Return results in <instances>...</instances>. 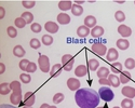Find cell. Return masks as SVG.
Wrapping results in <instances>:
<instances>
[{
	"mask_svg": "<svg viewBox=\"0 0 135 108\" xmlns=\"http://www.w3.org/2000/svg\"><path fill=\"white\" fill-rule=\"evenodd\" d=\"M75 100L80 108H96L100 102V96L93 89L83 88L76 91Z\"/></svg>",
	"mask_w": 135,
	"mask_h": 108,
	"instance_id": "1",
	"label": "cell"
},
{
	"mask_svg": "<svg viewBox=\"0 0 135 108\" xmlns=\"http://www.w3.org/2000/svg\"><path fill=\"white\" fill-rule=\"evenodd\" d=\"M98 94L100 96V100H103L105 102H111L115 97L114 92H112L108 86H102V88L98 90Z\"/></svg>",
	"mask_w": 135,
	"mask_h": 108,
	"instance_id": "2",
	"label": "cell"
},
{
	"mask_svg": "<svg viewBox=\"0 0 135 108\" xmlns=\"http://www.w3.org/2000/svg\"><path fill=\"white\" fill-rule=\"evenodd\" d=\"M75 64V58L70 54H65L62 57V66L65 71H70Z\"/></svg>",
	"mask_w": 135,
	"mask_h": 108,
	"instance_id": "3",
	"label": "cell"
},
{
	"mask_svg": "<svg viewBox=\"0 0 135 108\" xmlns=\"http://www.w3.org/2000/svg\"><path fill=\"white\" fill-rule=\"evenodd\" d=\"M38 66L42 72H50V61L47 55H40L38 58Z\"/></svg>",
	"mask_w": 135,
	"mask_h": 108,
	"instance_id": "4",
	"label": "cell"
},
{
	"mask_svg": "<svg viewBox=\"0 0 135 108\" xmlns=\"http://www.w3.org/2000/svg\"><path fill=\"white\" fill-rule=\"evenodd\" d=\"M91 49H92V52L94 54H96V55H98V56H104V55H106L107 52H108L106 46L104 45V43H100V42L93 43Z\"/></svg>",
	"mask_w": 135,
	"mask_h": 108,
	"instance_id": "5",
	"label": "cell"
},
{
	"mask_svg": "<svg viewBox=\"0 0 135 108\" xmlns=\"http://www.w3.org/2000/svg\"><path fill=\"white\" fill-rule=\"evenodd\" d=\"M36 101V95L33 92H26V94L24 95V106H28L31 107L33 104H35Z\"/></svg>",
	"mask_w": 135,
	"mask_h": 108,
	"instance_id": "6",
	"label": "cell"
},
{
	"mask_svg": "<svg viewBox=\"0 0 135 108\" xmlns=\"http://www.w3.org/2000/svg\"><path fill=\"white\" fill-rule=\"evenodd\" d=\"M67 86L70 91H78L80 89V81L77 78H69L67 80Z\"/></svg>",
	"mask_w": 135,
	"mask_h": 108,
	"instance_id": "7",
	"label": "cell"
},
{
	"mask_svg": "<svg viewBox=\"0 0 135 108\" xmlns=\"http://www.w3.org/2000/svg\"><path fill=\"white\" fill-rule=\"evenodd\" d=\"M121 93L123 96H126L127 99H133V97H135V89L132 88V86H123V89L121 90Z\"/></svg>",
	"mask_w": 135,
	"mask_h": 108,
	"instance_id": "8",
	"label": "cell"
},
{
	"mask_svg": "<svg viewBox=\"0 0 135 108\" xmlns=\"http://www.w3.org/2000/svg\"><path fill=\"white\" fill-rule=\"evenodd\" d=\"M118 57H119V53L115 48H111L108 50V52L106 54V60L108 62H115L118 60Z\"/></svg>",
	"mask_w": 135,
	"mask_h": 108,
	"instance_id": "9",
	"label": "cell"
},
{
	"mask_svg": "<svg viewBox=\"0 0 135 108\" xmlns=\"http://www.w3.org/2000/svg\"><path fill=\"white\" fill-rule=\"evenodd\" d=\"M118 32L119 34L123 37V38H128V37H130L131 35H132V30H131V28L129 27V26H127V25H120L119 27H118Z\"/></svg>",
	"mask_w": 135,
	"mask_h": 108,
	"instance_id": "10",
	"label": "cell"
},
{
	"mask_svg": "<svg viewBox=\"0 0 135 108\" xmlns=\"http://www.w3.org/2000/svg\"><path fill=\"white\" fill-rule=\"evenodd\" d=\"M44 28H46V30L48 32H50V34H56V32L59 31V25L51 21L47 22V23L44 24Z\"/></svg>",
	"mask_w": 135,
	"mask_h": 108,
	"instance_id": "11",
	"label": "cell"
},
{
	"mask_svg": "<svg viewBox=\"0 0 135 108\" xmlns=\"http://www.w3.org/2000/svg\"><path fill=\"white\" fill-rule=\"evenodd\" d=\"M62 70H63V66L61 64H55L52 66L51 68V71H50V75L52 78H56L62 73Z\"/></svg>",
	"mask_w": 135,
	"mask_h": 108,
	"instance_id": "12",
	"label": "cell"
},
{
	"mask_svg": "<svg viewBox=\"0 0 135 108\" xmlns=\"http://www.w3.org/2000/svg\"><path fill=\"white\" fill-rule=\"evenodd\" d=\"M22 99H23V95H22V92H13L10 96V101L13 105H18L22 102Z\"/></svg>",
	"mask_w": 135,
	"mask_h": 108,
	"instance_id": "13",
	"label": "cell"
},
{
	"mask_svg": "<svg viewBox=\"0 0 135 108\" xmlns=\"http://www.w3.org/2000/svg\"><path fill=\"white\" fill-rule=\"evenodd\" d=\"M89 34H91V30H90V28H88L86 26L82 25V26H79L77 29V35L79 36L80 38H85L89 36Z\"/></svg>",
	"mask_w": 135,
	"mask_h": 108,
	"instance_id": "14",
	"label": "cell"
},
{
	"mask_svg": "<svg viewBox=\"0 0 135 108\" xmlns=\"http://www.w3.org/2000/svg\"><path fill=\"white\" fill-rule=\"evenodd\" d=\"M84 26L88 28H94L96 26V18L93 15H88L84 18Z\"/></svg>",
	"mask_w": 135,
	"mask_h": 108,
	"instance_id": "15",
	"label": "cell"
},
{
	"mask_svg": "<svg viewBox=\"0 0 135 108\" xmlns=\"http://www.w3.org/2000/svg\"><path fill=\"white\" fill-rule=\"evenodd\" d=\"M57 22L62 25H67V24L70 23V16L68 14L62 12V13H60L57 15Z\"/></svg>",
	"mask_w": 135,
	"mask_h": 108,
	"instance_id": "16",
	"label": "cell"
},
{
	"mask_svg": "<svg viewBox=\"0 0 135 108\" xmlns=\"http://www.w3.org/2000/svg\"><path fill=\"white\" fill-rule=\"evenodd\" d=\"M74 3L69 0H62V1L59 2V8L62 11H67V10H71L73 9Z\"/></svg>",
	"mask_w": 135,
	"mask_h": 108,
	"instance_id": "17",
	"label": "cell"
},
{
	"mask_svg": "<svg viewBox=\"0 0 135 108\" xmlns=\"http://www.w3.org/2000/svg\"><path fill=\"white\" fill-rule=\"evenodd\" d=\"M91 35L94 38H100L104 35V28L102 26H95L91 29Z\"/></svg>",
	"mask_w": 135,
	"mask_h": 108,
	"instance_id": "18",
	"label": "cell"
},
{
	"mask_svg": "<svg viewBox=\"0 0 135 108\" xmlns=\"http://www.w3.org/2000/svg\"><path fill=\"white\" fill-rule=\"evenodd\" d=\"M86 73H88V67L84 66V65H79L75 69V75L77 77H84Z\"/></svg>",
	"mask_w": 135,
	"mask_h": 108,
	"instance_id": "19",
	"label": "cell"
},
{
	"mask_svg": "<svg viewBox=\"0 0 135 108\" xmlns=\"http://www.w3.org/2000/svg\"><path fill=\"white\" fill-rule=\"evenodd\" d=\"M129 47H130V42H129L127 39L122 38V39H118V40H117V48H118V49L124 51V50L129 49Z\"/></svg>",
	"mask_w": 135,
	"mask_h": 108,
	"instance_id": "20",
	"label": "cell"
},
{
	"mask_svg": "<svg viewBox=\"0 0 135 108\" xmlns=\"http://www.w3.org/2000/svg\"><path fill=\"white\" fill-rule=\"evenodd\" d=\"M97 77L98 78H107V77H109V69L107 68V67H99L98 69H97Z\"/></svg>",
	"mask_w": 135,
	"mask_h": 108,
	"instance_id": "21",
	"label": "cell"
},
{
	"mask_svg": "<svg viewBox=\"0 0 135 108\" xmlns=\"http://www.w3.org/2000/svg\"><path fill=\"white\" fill-rule=\"evenodd\" d=\"M120 82L123 83V84H126V83H129L131 81V75L129 71H122L120 73Z\"/></svg>",
	"mask_w": 135,
	"mask_h": 108,
	"instance_id": "22",
	"label": "cell"
},
{
	"mask_svg": "<svg viewBox=\"0 0 135 108\" xmlns=\"http://www.w3.org/2000/svg\"><path fill=\"white\" fill-rule=\"evenodd\" d=\"M98 67H99V62H98L97 60L92 58V60H90V61L88 62V68H89L90 70L95 71V70H97Z\"/></svg>",
	"mask_w": 135,
	"mask_h": 108,
	"instance_id": "23",
	"label": "cell"
},
{
	"mask_svg": "<svg viewBox=\"0 0 135 108\" xmlns=\"http://www.w3.org/2000/svg\"><path fill=\"white\" fill-rule=\"evenodd\" d=\"M13 54L16 57H23L25 55V50L22 46H15L13 49Z\"/></svg>",
	"mask_w": 135,
	"mask_h": 108,
	"instance_id": "24",
	"label": "cell"
},
{
	"mask_svg": "<svg viewBox=\"0 0 135 108\" xmlns=\"http://www.w3.org/2000/svg\"><path fill=\"white\" fill-rule=\"evenodd\" d=\"M108 79H109L111 85H112V86H115V88H118V86L120 85V83H121V82H120V78L117 77L116 75H109Z\"/></svg>",
	"mask_w": 135,
	"mask_h": 108,
	"instance_id": "25",
	"label": "cell"
},
{
	"mask_svg": "<svg viewBox=\"0 0 135 108\" xmlns=\"http://www.w3.org/2000/svg\"><path fill=\"white\" fill-rule=\"evenodd\" d=\"M111 71L115 75L117 73H121L122 72V64L119 62H116L114 64H111Z\"/></svg>",
	"mask_w": 135,
	"mask_h": 108,
	"instance_id": "26",
	"label": "cell"
},
{
	"mask_svg": "<svg viewBox=\"0 0 135 108\" xmlns=\"http://www.w3.org/2000/svg\"><path fill=\"white\" fill-rule=\"evenodd\" d=\"M71 13L75 15V16H80L82 13H83V8L81 6H78V4H75L73 6V9H71Z\"/></svg>",
	"mask_w": 135,
	"mask_h": 108,
	"instance_id": "27",
	"label": "cell"
},
{
	"mask_svg": "<svg viewBox=\"0 0 135 108\" xmlns=\"http://www.w3.org/2000/svg\"><path fill=\"white\" fill-rule=\"evenodd\" d=\"M14 24H15V27L22 29V28H24V27L26 26L27 23L25 22V19H24L23 17H16L15 21H14Z\"/></svg>",
	"mask_w": 135,
	"mask_h": 108,
	"instance_id": "28",
	"label": "cell"
},
{
	"mask_svg": "<svg viewBox=\"0 0 135 108\" xmlns=\"http://www.w3.org/2000/svg\"><path fill=\"white\" fill-rule=\"evenodd\" d=\"M10 89L13 92H22V88H21V83L18 81H12L10 83Z\"/></svg>",
	"mask_w": 135,
	"mask_h": 108,
	"instance_id": "29",
	"label": "cell"
},
{
	"mask_svg": "<svg viewBox=\"0 0 135 108\" xmlns=\"http://www.w3.org/2000/svg\"><path fill=\"white\" fill-rule=\"evenodd\" d=\"M10 83H7V82H3L1 83V85H0V93H1V95H7L9 92H10Z\"/></svg>",
	"mask_w": 135,
	"mask_h": 108,
	"instance_id": "30",
	"label": "cell"
},
{
	"mask_svg": "<svg viewBox=\"0 0 135 108\" xmlns=\"http://www.w3.org/2000/svg\"><path fill=\"white\" fill-rule=\"evenodd\" d=\"M21 17H23L27 24H30V23L32 24V21H33V15H32V13H30V12H24V13H22Z\"/></svg>",
	"mask_w": 135,
	"mask_h": 108,
	"instance_id": "31",
	"label": "cell"
},
{
	"mask_svg": "<svg viewBox=\"0 0 135 108\" xmlns=\"http://www.w3.org/2000/svg\"><path fill=\"white\" fill-rule=\"evenodd\" d=\"M42 43L44 46H51L53 43V38L51 35H43L42 36Z\"/></svg>",
	"mask_w": 135,
	"mask_h": 108,
	"instance_id": "32",
	"label": "cell"
},
{
	"mask_svg": "<svg viewBox=\"0 0 135 108\" xmlns=\"http://www.w3.org/2000/svg\"><path fill=\"white\" fill-rule=\"evenodd\" d=\"M20 79H21V81H22V82L25 83V84H28V83L31 81V77H30V75H28L27 72H23V73H21Z\"/></svg>",
	"mask_w": 135,
	"mask_h": 108,
	"instance_id": "33",
	"label": "cell"
},
{
	"mask_svg": "<svg viewBox=\"0 0 135 108\" xmlns=\"http://www.w3.org/2000/svg\"><path fill=\"white\" fill-rule=\"evenodd\" d=\"M115 18H116V21L117 22H119V23H121V22H123L126 19V14H124V12L123 11H117V12L115 13Z\"/></svg>",
	"mask_w": 135,
	"mask_h": 108,
	"instance_id": "34",
	"label": "cell"
},
{
	"mask_svg": "<svg viewBox=\"0 0 135 108\" xmlns=\"http://www.w3.org/2000/svg\"><path fill=\"white\" fill-rule=\"evenodd\" d=\"M29 46H30L32 49L37 50V49H39V48H40L41 42H40V40H38L37 38H32V39L30 40V42H29Z\"/></svg>",
	"mask_w": 135,
	"mask_h": 108,
	"instance_id": "35",
	"label": "cell"
},
{
	"mask_svg": "<svg viewBox=\"0 0 135 108\" xmlns=\"http://www.w3.org/2000/svg\"><path fill=\"white\" fill-rule=\"evenodd\" d=\"M64 94L63 93H56L54 96H53V103L54 104H60L64 101Z\"/></svg>",
	"mask_w": 135,
	"mask_h": 108,
	"instance_id": "36",
	"label": "cell"
},
{
	"mask_svg": "<svg viewBox=\"0 0 135 108\" xmlns=\"http://www.w3.org/2000/svg\"><path fill=\"white\" fill-rule=\"evenodd\" d=\"M122 108H133V101L131 99H124L121 102Z\"/></svg>",
	"mask_w": 135,
	"mask_h": 108,
	"instance_id": "37",
	"label": "cell"
},
{
	"mask_svg": "<svg viewBox=\"0 0 135 108\" xmlns=\"http://www.w3.org/2000/svg\"><path fill=\"white\" fill-rule=\"evenodd\" d=\"M22 6L26 9H31L36 6V1H33V0H28V1L27 0H23L22 1Z\"/></svg>",
	"mask_w": 135,
	"mask_h": 108,
	"instance_id": "38",
	"label": "cell"
},
{
	"mask_svg": "<svg viewBox=\"0 0 135 108\" xmlns=\"http://www.w3.org/2000/svg\"><path fill=\"white\" fill-rule=\"evenodd\" d=\"M7 32H8L9 37H11V38H15V37L17 36L16 28H15V27H13V26H9V27L7 28Z\"/></svg>",
	"mask_w": 135,
	"mask_h": 108,
	"instance_id": "39",
	"label": "cell"
},
{
	"mask_svg": "<svg viewBox=\"0 0 135 108\" xmlns=\"http://www.w3.org/2000/svg\"><path fill=\"white\" fill-rule=\"evenodd\" d=\"M124 66L128 68V69H133L135 67V61L132 58V57H129L124 62Z\"/></svg>",
	"mask_w": 135,
	"mask_h": 108,
	"instance_id": "40",
	"label": "cell"
},
{
	"mask_svg": "<svg viewBox=\"0 0 135 108\" xmlns=\"http://www.w3.org/2000/svg\"><path fill=\"white\" fill-rule=\"evenodd\" d=\"M30 29H31L32 32H35V34H38V32L41 31L42 27H41V25H40L39 23H32V24L30 25Z\"/></svg>",
	"mask_w": 135,
	"mask_h": 108,
	"instance_id": "41",
	"label": "cell"
},
{
	"mask_svg": "<svg viewBox=\"0 0 135 108\" xmlns=\"http://www.w3.org/2000/svg\"><path fill=\"white\" fill-rule=\"evenodd\" d=\"M36 70H37V65H36L35 63L30 62V63L28 64V67H27V69H26L27 73H32V72H35Z\"/></svg>",
	"mask_w": 135,
	"mask_h": 108,
	"instance_id": "42",
	"label": "cell"
},
{
	"mask_svg": "<svg viewBox=\"0 0 135 108\" xmlns=\"http://www.w3.org/2000/svg\"><path fill=\"white\" fill-rule=\"evenodd\" d=\"M30 62H28L27 60H22L21 62H20V65H18V66H20V69H22V70H23V71H26V69H27V67H28V64H29Z\"/></svg>",
	"mask_w": 135,
	"mask_h": 108,
	"instance_id": "43",
	"label": "cell"
},
{
	"mask_svg": "<svg viewBox=\"0 0 135 108\" xmlns=\"http://www.w3.org/2000/svg\"><path fill=\"white\" fill-rule=\"evenodd\" d=\"M98 83H100L102 85H104V86H108V85H111V83H110V81H109V79L108 78H99V80H98Z\"/></svg>",
	"mask_w": 135,
	"mask_h": 108,
	"instance_id": "44",
	"label": "cell"
},
{
	"mask_svg": "<svg viewBox=\"0 0 135 108\" xmlns=\"http://www.w3.org/2000/svg\"><path fill=\"white\" fill-rule=\"evenodd\" d=\"M6 16V10H4V8H2V7H0V18H3Z\"/></svg>",
	"mask_w": 135,
	"mask_h": 108,
	"instance_id": "45",
	"label": "cell"
},
{
	"mask_svg": "<svg viewBox=\"0 0 135 108\" xmlns=\"http://www.w3.org/2000/svg\"><path fill=\"white\" fill-rule=\"evenodd\" d=\"M6 71V65L3 64V63H1V64H0V73H3Z\"/></svg>",
	"mask_w": 135,
	"mask_h": 108,
	"instance_id": "46",
	"label": "cell"
},
{
	"mask_svg": "<svg viewBox=\"0 0 135 108\" xmlns=\"http://www.w3.org/2000/svg\"><path fill=\"white\" fill-rule=\"evenodd\" d=\"M0 108H16L15 106H12V105H8V104H3L1 105V107Z\"/></svg>",
	"mask_w": 135,
	"mask_h": 108,
	"instance_id": "47",
	"label": "cell"
},
{
	"mask_svg": "<svg viewBox=\"0 0 135 108\" xmlns=\"http://www.w3.org/2000/svg\"><path fill=\"white\" fill-rule=\"evenodd\" d=\"M83 3H84L83 0H76V1H75V4H78V6H81Z\"/></svg>",
	"mask_w": 135,
	"mask_h": 108,
	"instance_id": "48",
	"label": "cell"
},
{
	"mask_svg": "<svg viewBox=\"0 0 135 108\" xmlns=\"http://www.w3.org/2000/svg\"><path fill=\"white\" fill-rule=\"evenodd\" d=\"M49 107H50V105L47 104V103H44V104H42V105L40 106V108H49Z\"/></svg>",
	"mask_w": 135,
	"mask_h": 108,
	"instance_id": "49",
	"label": "cell"
},
{
	"mask_svg": "<svg viewBox=\"0 0 135 108\" xmlns=\"http://www.w3.org/2000/svg\"><path fill=\"white\" fill-rule=\"evenodd\" d=\"M117 3H120V4H123L124 3V0H120V1H116Z\"/></svg>",
	"mask_w": 135,
	"mask_h": 108,
	"instance_id": "50",
	"label": "cell"
},
{
	"mask_svg": "<svg viewBox=\"0 0 135 108\" xmlns=\"http://www.w3.org/2000/svg\"><path fill=\"white\" fill-rule=\"evenodd\" d=\"M96 108H108V106L105 105V106H103V107H96Z\"/></svg>",
	"mask_w": 135,
	"mask_h": 108,
	"instance_id": "51",
	"label": "cell"
},
{
	"mask_svg": "<svg viewBox=\"0 0 135 108\" xmlns=\"http://www.w3.org/2000/svg\"><path fill=\"white\" fill-rule=\"evenodd\" d=\"M24 108H32V107H28V106H24Z\"/></svg>",
	"mask_w": 135,
	"mask_h": 108,
	"instance_id": "52",
	"label": "cell"
},
{
	"mask_svg": "<svg viewBox=\"0 0 135 108\" xmlns=\"http://www.w3.org/2000/svg\"><path fill=\"white\" fill-rule=\"evenodd\" d=\"M49 108H56V107H55V106H50Z\"/></svg>",
	"mask_w": 135,
	"mask_h": 108,
	"instance_id": "53",
	"label": "cell"
},
{
	"mask_svg": "<svg viewBox=\"0 0 135 108\" xmlns=\"http://www.w3.org/2000/svg\"><path fill=\"white\" fill-rule=\"evenodd\" d=\"M114 108H122V107H117V106H116V107H114Z\"/></svg>",
	"mask_w": 135,
	"mask_h": 108,
	"instance_id": "54",
	"label": "cell"
},
{
	"mask_svg": "<svg viewBox=\"0 0 135 108\" xmlns=\"http://www.w3.org/2000/svg\"><path fill=\"white\" fill-rule=\"evenodd\" d=\"M134 4H135V1H134Z\"/></svg>",
	"mask_w": 135,
	"mask_h": 108,
	"instance_id": "55",
	"label": "cell"
}]
</instances>
